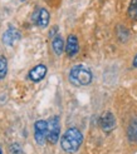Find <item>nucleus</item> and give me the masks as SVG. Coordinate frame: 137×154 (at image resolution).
<instances>
[{
  "instance_id": "nucleus-1",
  "label": "nucleus",
  "mask_w": 137,
  "mask_h": 154,
  "mask_svg": "<svg viewBox=\"0 0 137 154\" xmlns=\"http://www.w3.org/2000/svg\"><path fill=\"white\" fill-rule=\"evenodd\" d=\"M83 135L77 128H69L67 132L63 134L62 140H60V145H62L63 150L67 153H74L77 152L82 144Z\"/></svg>"
},
{
  "instance_id": "nucleus-2",
  "label": "nucleus",
  "mask_w": 137,
  "mask_h": 154,
  "mask_svg": "<svg viewBox=\"0 0 137 154\" xmlns=\"http://www.w3.org/2000/svg\"><path fill=\"white\" fill-rule=\"evenodd\" d=\"M69 80L74 85H88L92 82V73L83 65H74L69 72Z\"/></svg>"
},
{
  "instance_id": "nucleus-3",
  "label": "nucleus",
  "mask_w": 137,
  "mask_h": 154,
  "mask_svg": "<svg viewBox=\"0 0 137 154\" xmlns=\"http://www.w3.org/2000/svg\"><path fill=\"white\" fill-rule=\"evenodd\" d=\"M48 122L45 120H37L34 124V137L35 140L39 145H43L45 140L48 139Z\"/></svg>"
},
{
  "instance_id": "nucleus-4",
  "label": "nucleus",
  "mask_w": 137,
  "mask_h": 154,
  "mask_svg": "<svg viewBox=\"0 0 137 154\" xmlns=\"http://www.w3.org/2000/svg\"><path fill=\"white\" fill-rule=\"evenodd\" d=\"M48 142L52 144H56L59 139L60 134V124H59V118L58 117H52L48 122Z\"/></svg>"
},
{
  "instance_id": "nucleus-5",
  "label": "nucleus",
  "mask_w": 137,
  "mask_h": 154,
  "mask_svg": "<svg viewBox=\"0 0 137 154\" xmlns=\"http://www.w3.org/2000/svg\"><path fill=\"white\" fill-rule=\"evenodd\" d=\"M49 19H50L49 13H48L47 9H44V8H39V9H37L34 11L33 20L39 28H42V29L47 28L48 24H49Z\"/></svg>"
},
{
  "instance_id": "nucleus-6",
  "label": "nucleus",
  "mask_w": 137,
  "mask_h": 154,
  "mask_svg": "<svg viewBox=\"0 0 137 154\" xmlns=\"http://www.w3.org/2000/svg\"><path fill=\"white\" fill-rule=\"evenodd\" d=\"M100 124H101V128H102L103 132H106V133L112 132V130L115 129V127H116L115 115H113L111 112L104 113L101 117V119H100Z\"/></svg>"
},
{
  "instance_id": "nucleus-7",
  "label": "nucleus",
  "mask_w": 137,
  "mask_h": 154,
  "mask_svg": "<svg viewBox=\"0 0 137 154\" xmlns=\"http://www.w3.org/2000/svg\"><path fill=\"white\" fill-rule=\"evenodd\" d=\"M21 38V34L18 29L15 28H9L6 32L3 34V42L5 45H15L17 43H19Z\"/></svg>"
},
{
  "instance_id": "nucleus-8",
  "label": "nucleus",
  "mask_w": 137,
  "mask_h": 154,
  "mask_svg": "<svg viewBox=\"0 0 137 154\" xmlns=\"http://www.w3.org/2000/svg\"><path fill=\"white\" fill-rule=\"evenodd\" d=\"M79 50V44H78V39L74 34H71L67 39V44H65V51L68 54V57H75L77 53Z\"/></svg>"
},
{
  "instance_id": "nucleus-9",
  "label": "nucleus",
  "mask_w": 137,
  "mask_h": 154,
  "mask_svg": "<svg viewBox=\"0 0 137 154\" xmlns=\"http://www.w3.org/2000/svg\"><path fill=\"white\" fill-rule=\"evenodd\" d=\"M45 74H47V66L44 64H39V65L34 66L32 70L29 72V78L32 82L37 83V82H40L45 76Z\"/></svg>"
},
{
  "instance_id": "nucleus-10",
  "label": "nucleus",
  "mask_w": 137,
  "mask_h": 154,
  "mask_svg": "<svg viewBox=\"0 0 137 154\" xmlns=\"http://www.w3.org/2000/svg\"><path fill=\"white\" fill-rule=\"evenodd\" d=\"M52 47H53V50H54V53L57 54V55H60V54L63 53V50H64V42H63V39L59 35H57L54 39H53V42H52Z\"/></svg>"
},
{
  "instance_id": "nucleus-11",
  "label": "nucleus",
  "mask_w": 137,
  "mask_h": 154,
  "mask_svg": "<svg viewBox=\"0 0 137 154\" xmlns=\"http://www.w3.org/2000/svg\"><path fill=\"white\" fill-rule=\"evenodd\" d=\"M128 137H130L131 140H137V120L132 122L128 128Z\"/></svg>"
},
{
  "instance_id": "nucleus-12",
  "label": "nucleus",
  "mask_w": 137,
  "mask_h": 154,
  "mask_svg": "<svg viewBox=\"0 0 137 154\" xmlns=\"http://www.w3.org/2000/svg\"><path fill=\"white\" fill-rule=\"evenodd\" d=\"M8 72V61L4 57H0V79H3Z\"/></svg>"
},
{
  "instance_id": "nucleus-13",
  "label": "nucleus",
  "mask_w": 137,
  "mask_h": 154,
  "mask_svg": "<svg viewBox=\"0 0 137 154\" xmlns=\"http://www.w3.org/2000/svg\"><path fill=\"white\" fill-rule=\"evenodd\" d=\"M128 14L132 19H135L137 21V0H133L131 3L130 8H128Z\"/></svg>"
},
{
  "instance_id": "nucleus-14",
  "label": "nucleus",
  "mask_w": 137,
  "mask_h": 154,
  "mask_svg": "<svg viewBox=\"0 0 137 154\" xmlns=\"http://www.w3.org/2000/svg\"><path fill=\"white\" fill-rule=\"evenodd\" d=\"M10 150H13V152H14L15 154H19V153L21 152V149L19 148V145H18L17 143H15V144H13V145H11V147H10Z\"/></svg>"
},
{
  "instance_id": "nucleus-15",
  "label": "nucleus",
  "mask_w": 137,
  "mask_h": 154,
  "mask_svg": "<svg viewBox=\"0 0 137 154\" xmlns=\"http://www.w3.org/2000/svg\"><path fill=\"white\" fill-rule=\"evenodd\" d=\"M133 66L135 68H137V55L135 57V59H133Z\"/></svg>"
},
{
  "instance_id": "nucleus-16",
  "label": "nucleus",
  "mask_w": 137,
  "mask_h": 154,
  "mask_svg": "<svg viewBox=\"0 0 137 154\" xmlns=\"http://www.w3.org/2000/svg\"><path fill=\"white\" fill-rule=\"evenodd\" d=\"M0 154H3V153H2V149H0Z\"/></svg>"
},
{
  "instance_id": "nucleus-17",
  "label": "nucleus",
  "mask_w": 137,
  "mask_h": 154,
  "mask_svg": "<svg viewBox=\"0 0 137 154\" xmlns=\"http://www.w3.org/2000/svg\"><path fill=\"white\" fill-rule=\"evenodd\" d=\"M20 2H25V0H20Z\"/></svg>"
}]
</instances>
